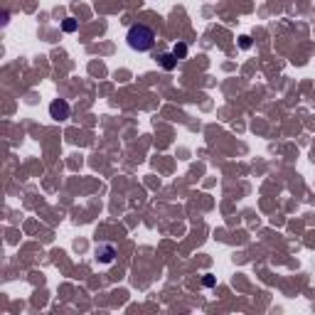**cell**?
I'll return each mask as SVG.
<instances>
[{
  "label": "cell",
  "mask_w": 315,
  "mask_h": 315,
  "mask_svg": "<svg viewBox=\"0 0 315 315\" xmlns=\"http://www.w3.org/2000/svg\"><path fill=\"white\" fill-rule=\"evenodd\" d=\"M126 42L135 52H150L153 45H155V32H153V27L138 23V25H131V30L126 35Z\"/></svg>",
  "instance_id": "obj_1"
},
{
  "label": "cell",
  "mask_w": 315,
  "mask_h": 315,
  "mask_svg": "<svg viewBox=\"0 0 315 315\" xmlns=\"http://www.w3.org/2000/svg\"><path fill=\"white\" fill-rule=\"evenodd\" d=\"M69 113H72V108H69V104H67L64 99H54V101L50 104V116H52L54 121H67Z\"/></svg>",
  "instance_id": "obj_2"
},
{
  "label": "cell",
  "mask_w": 315,
  "mask_h": 315,
  "mask_svg": "<svg viewBox=\"0 0 315 315\" xmlns=\"http://www.w3.org/2000/svg\"><path fill=\"white\" fill-rule=\"evenodd\" d=\"M94 256H96L99 263L108 266V263H113V259H116V249H113L111 244H99L96 251H94Z\"/></svg>",
  "instance_id": "obj_3"
},
{
  "label": "cell",
  "mask_w": 315,
  "mask_h": 315,
  "mask_svg": "<svg viewBox=\"0 0 315 315\" xmlns=\"http://www.w3.org/2000/svg\"><path fill=\"white\" fill-rule=\"evenodd\" d=\"M160 67H163V69H168V72H170V69H175V67H178V57H175L173 52L163 54V57H160Z\"/></svg>",
  "instance_id": "obj_4"
},
{
  "label": "cell",
  "mask_w": 315,
  "mask_h": 315,
  "mask_svg": "<svg viewBox=\"0 0 315 315\" xmlns=\"http://www.w3.org/2000/svg\"><path fill=\"white\" fill-rule=\"evenodd\" d=\"M77 27H79V23H77V20H72V18L62 23V30H64V32H74Z\"/></svg>",
  "instance_id": "obj_5"
},
{
  "label": "cell",
  "mask_w": 315,
  "mask_h": 315,
  "mask_svg": "<svg viewBox=\"0 0 315 315\" xmlns=\"http://www.w3.org/2000/svg\"><path fill=\"white\" fill-rule=\"evenodd\" d=\"M173 54H175L178 59H183V57L187 54V45H183V42H180V45H175V50H173Z\"/></svg>",
  "instance_id": "obj_6"
},
{
  "label": "cell",
  "mask_w": 315,
  "mask_h": 315,
  "mask_svg": "<svg viewBox=\"0 0 315 315\" xmlns=\"http://www.w3.org/2000/svg\"><path fill=\"white\" fill-rule=\"evenodd\" d=\"M241 47H244V50L251 47V40H249V37H241Z\"/></svg>",
  "instance_id": "obj_7"
}]
</instances>
